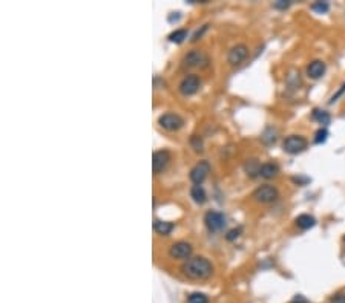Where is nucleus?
Instances as JSON below:
<instances>
[{
	"instance_id": "obj_11",
	"label": "nucleus",
	"mask_w": 345,
	"mask_h": 303,
	"mask_svg": "<svg viewBox=\"0 0 345 303\" xmlns=\"http://www.w3.org/2000/svg\"><path fill=\"white\" fill-rule=\"evenodd\" d=\"M183 63H184V66H189V67L201 66L203 63H207V57H206L201 51L193 49V51H190L189 54L184 55Z\"/></svg>"
},
{
	"instance_id": "obj_6",
	"label": "nucleus",
	"mask_w": 345,
	"mask_h": 303,
	"mask_svg": "<svg viewBox=\"0 0 345 303\" xmlns=\"http://www.w3.org/2000/svg\"><path fill=\"white\" fill-rule=\"evenodd\" d=\"M192 254V245L189 242H175L169 250V256L172 259H189Z\"/></svg>"
},
{
	"instance_id": "obj_15",
	"label": "nucleus",
	"mask_w": 345,
	"mask_h": 303,
	"mask_svg": "<svg viewBox=\"0 0 345 303\" xmlns=\"http://www.w3.org/2000/svg\"><path fill=\"white\" fill-rule=\"evenodd\" d=\"M154 228L158 235H163V236H167L170 235V231L174 230V224L172 222H166V220H155L154 222Z\"/></svg>"
},
{
	"instance_id": "obj_29",
	"label": "nucleus",
	"mask_w": 345,
	"mask_h": 303,
	"mask_svg": "<svg viewBox=\"0 0 345 303\" xmlns=\"http://www.w3.org/2000/svg\"><path fill=\"white\" fill-rule=\"evenodd\" d=\"M344 242H345V236H344Z\"/></svg>"
},
{
	"instance_id": "obj_27",
	"label": "nucleus",
	"mask_w": 345,
	"mask_h": 303,
	"mask_svg": "<svg viewBox=\"0 0 345 303\" xmlns=\"http://www.w3.org/2000/svg\"><path fill=\"white\" fill-rule=\"evenodd\" d=\"M344 90H345V83L342 85V89H341V90L338 92V94H336V95H333V97H331V100H330V103H335V101H336V100H338V98H339V97H341V95L344 94Z\"/></svg>"
},
{
	"instance_id": "obj_16",
	"label": "nucleus",
	"mask_w": 345,
	"mask_h": 303,
	"mask_svg": "<svg viewBox=\"0 0 345 303\" xmlns=\"http://www.w3.org/2000/svg\"><path fill=\"white\" fill-rule=\"evenodd\" d=\"M190 196L197 204H204L206 199H207L206 192H204V189L201 187V185H193L192 190H190Z\"/></svg>"
},
{
	"instance_id": "obj_12",
	"label": "nucleus",
	"mask_w": 345,
	"mask_h": 303,
	"mask_svg": "<svg viewBox=\"0 0 345 303\" xmlns=\"http://www.w3.org/2000/svg\"><path fill=\"white\" fill-rule=\"evenodd\" d=\"M307 74L310 78H313V80H318L321 78L322 75L325 74V63L324 62H321V60H315L308 65L307 67Z\"/></svg>"
},
{
	"instance_id": "obj_25",
	"label": "nucleus",
	"mask_w": 345,
	"mask_h": 303,
	"mask_svg": "<svg viewBox=\"0 0 345 303\" xmlns=\"http://www.w3.org/2000/svg\"><path fill=\"white\" fill-rule=\"evenodd\" d=\"M273 6L278 8V9H285V8L290 6V2H285V0H278V2L273 3Z\"/></svg>"
},
{
	"instance_id": "obj_18",
	"label": "nucleus",
	"mask_w": 345,
	"mask_h": 303,
	"mask_svg": "<svg viewBox=\"0 0 345 303\" xmlns=\"http://www.w3.org/2000/svg\"><path fill=\"white\" fill-rule=\"evenodd\" d=\"M184 39H187V31L186 29H177L169 36V40L174 42V43H181V42H184Z\"/></svg>"
},
{
	"instance_id": "obj_21",
	"label": "nucleus",
	"mask_w": 345,
	"mask_h": 303,
	"mask_svg": "<svg viewBox=\"0 0 345 303\" xmlns=\"http://www.w3.org/2000/svg\"><path fill=\"white\" fill-rule=\"evenodd\" d=\"M328 3L327 2H316V3H313L312 5V9L313 11H316V13H319V14H322V13H327L328 11Z\"/></svg>"
},
{
	"instance_id": "obj_14",
	"label": "nucleus",
	"mask_w": 345,
	"mask_h": 303,
	"mask_svg": "<svg viewBox=\"0 0 345 303\" xmlns=\"http://www.w3.org/2000/svg\"><path fill=\"white\" fill-rule=\"evenodd\" d=\"M315 224H316L315 217L310 216V215H299L296 217V225L301 230H308V228L315 227Z\"/></svg>"
},
{
	"instance_id": "obj_5",
	"label": "nucleus",
	"mask_w": 345,
	"mask_h": 303,
	"mask_svg": "<svg viewBox=\"0 0 345 303\" xmlns=\"http://www.w3.org/2000/svg\"><path fill=\"white\" fill-rule=\"evenodd\" d=\"M209 173H210V164L209 162L200 161L198 164H195V167L190 170V179L195 185H201Z\"/></svg>"
},
{
	"instance_id": "obj_23",
	"label": "nucleus",
	"mask_w": 345,
	"mask_h": 303,
	"mask_svg": "<svg viewBox=\"0 0 345 303\" xmlns=\"http://www.w3.org/2000/svg\"><path fill=\"white\" fill-rule=\"evenodd\" d=\"M192 144H193V147H195V150H197V152L203 150V143H201V139H198V136H193L192 138Z\"/></svg>"
},
{
	"instance_id": "obj_20",
	"label": "nucleus",
	"mask_w": 345,
	"mask_h": 303,
	"mask_svg": "<svg viewBox=\"0 0 345 303\" xmlns=\"http://www.w3.org/2000/svg\"><path fill=\"white\" fill-rule=\"evenodd\" d=\"M259 169H261V166L258 164V161H256V159H250V161L247 162V164H246V170L249 172L250 176H255L256 173L259 174Z\"/></svg>"
},
{
	"instance_id": "obj_22",
	"label": "nucleus",
	"mask_w": 345,
	"mask_h": 303,
	"mask_svg": "<svg viewBox=\"0 0 345 303\" xmlns=\"http://www.w3.org/2000/svg\"><path fill=\"white\" fill-rule=\"evenodd\" d=\"M327 136H328L327 129H319V130L316 132V135H315V143H316V144L324 143L325 139H327Z\"/></svg>"
},
{
	"instance_id": "obj_2",
	"label": "nucleus",
	"mask_w": 345,
	"mask_h": 303,
	"mask_svg": "<svg viewBox=\"0 0 345 303\" xmlns=\"http://www.w3.org/2000/svg\"><path fill=\"white\" fill-rule=\"evenodd\" d=\"M308 143H307V139L301 135H290V136H287L284 139V150L287 152V153H290V155H298V153H301V152H304L307 149Z\"/></svg>"
},
{
	"instance_id": "obj_26",
	"label": "nucleus",
	"mask_w": 345,
	"mask_h": 303,
	"mask_svg": "<svg viewBox=\"0 0 345 303\" xmlns=\"http://www.w3.org/2000/svg\"><path fill=\"white\" fill-rule=\"evenodd\" d=\"M330 303H345V294H338L335 297H331Z\"/></svg>"
},
{
	"instance_id": "obj_3",
	"label": "nucleus",
	"mask_w": 345,
	"mask_h": 303,
	"mask_svg": "<svg viewBox=\"0 0 345 303\" xmlns=\"http://www.w3.org/2000/svg\"><path fill=\"white\" fill-rule=\"evenodd\" d=\"M252 197L255 199L256 202H261V204H269V202H273L278 199V190H276L273 185H261L258 187L255 192H253Z\"/></svg>"
},
{
	"instance_id": "obj_9",
	"label": "nucleus",
	"mask_w": 345,
	"mask_h": 303,
	"mask_svg": "<svg viewBox=\"0 0 345 303\" xmlns=\"http://www.w3.org/2000/svg\"><path fill=\"white\" fill-rule=\"evenodd\" d=\"M170 161V153L167 150H157L154 152L152 155V169H154V173L158 174L160 172H163L167 164Z\"/></svg>"
},
{
	"instance_id": "obj_8",
	"label": "nucleus",
	"mask_w": 345,
	"mask_h": 303,
	"mask_svg": "<svg viewBox=\"0 0 345 303\" xmlns=\"http://www.w3.org/2000/svg\"><path fill=\"white\" fill-rule=\"evenodd\" d=\"M247 55H249V48L246 44H243V43H239V44H236V46H233L232 49L229 51V55H227V60H229V63L230 65H239V63H243L246 58H247Z\"/></svg>"
},
{
	"instance_id": "obj_10",
	"label": "nucleus",
	"mask_w": 345,
	"mask_h": 303,
	"mask_svg": "<svg viewBox=\"0 0 345 303\" xmlns=\"http://www.w3.org/2000/svg\"><path fill=\"white\" fill-rule=\"evenodd\" d=\"M204 222L210 231H220L226 225V217L218 212H209L204 216Z\"/></svg>"
},
{
	"instance_id": "obj_13",
	"label": "nucleus",
	"mask_w": 345,
	"mask_h": 303,
	"mask_svg": "<svg viewBox=\"0 0 345 303\" xmlns=\"http://www.w3.org/2000/svg\"><path fill=\"white\" fill-rule=\"evenodd\" d=\"M279 173V167L273 164V162H266V164H262L261 169H259V176L266 178V179H270L273 176Z\"/></svg>"
},
{
	"instance_id": "obj_1",
	"label": "nucleus",
	"mask_w": 345,
	"mask_h": 303,
	"mask_svg": "<svg viewBox=\"0 0 345 303\" xmlns=\"http://www.w3.org/2000/svg\"><path fill=\"white\" fill-rule=\"evenodd\" d=\"M181 271L192 281H204L213 274V265L209 262V259L197 256V258L187 259L186 263L181 266Z\"/></svg>"
},
{
	"instance_id": "obj_17",
	"label": "nucleus",
	"mask_w": 345,
	"mask_h": 303,
	"mask_svg": "<svg viewBox=\"0 0 345 303\" xmlns=\"http://www.w3.org/2000/svg\"><path fill=\"white\" fill-rule=\"evenodd\" d=\"M313 118L318 121V123H321V124H324V126H327V124H330V115H328V112H325V110H319V109H315V112H313Z\"/></svg>"
},
{
	"instance_id": "obj_28",
	"label": "nucleus",
	"mask_w": 345,
	"mask_h": 303,
	"mask_svg": "<svg viewBox=\"0 0 345 303\" xmlns=\"http://www.w3.org/2000/svg\"><path fill=\"white\" fill-rule=\"evenodd\" d=\"M299 303H305V300H304V299H301V297H299Z\"/></svg>"
},
{
	"instance_id": "obj_24",
	"label": "nucleus",
	"mask_w": 345,
	"mask_h": 303,
	"mask_svg": "<svg viewBox=\"0 0 345 303\" xmlns=\"http://www.w3.org/2000/svg\"><path fill=\"white\" fill-rule=\"evenodd\" d=\"M239 233H241V230H239V228L232 230V231H229V233H227V236H226V238H227L229 240H235L236 238H239Z\"/></svg>"
},
{
	"instance_id": "obj_19",
	"label": "nucleus",
	"mask_w": 345,
	"mask_h": 303,
	"mask_svg": "<svg viewBox=\"0 0 345 303\" xmlns=\"http://www.w3.org/2000/svg\"><path fill=\"white\" fill-rule=\"evenodd\" d=\"M187 303H209V297L203 293H192L187 297Z\"/></svg>"
},
{
	"instance_id": "obj_7",
	"label": "nucleus",
	"mask_w": 345,
	"mask_h": 303,
	"mask_svg": "<svg viewBox=\"0 0 345 303\" xmlns=\"http://www.w3.org/2000/svg\"><path fill=\"white\" fill-rule=\"evenodd\" d=\"M198 89H200V77L198 75H187V77H184L180 83V92L186 97L197 94Z\"/></svg>"
},
{
	"instance_id": "obj_4",
	"label": "nucleus",
	"mask_w": 345,
	"mask_h": 303,
	"mask_svg": "<svg viewBox=\"0 0 345 303\" xmlns=\"http://www.w3.org/2000/svg\"><path fill=\"white\" fill-rule=\"evenodd\" d=\"M158 123H160L161 127H163V129L170 130V132L181 129L183 124H184L183 118H181L180 115H177V113H164V115H161L160 118H158Z\"/></svg>"
}]
</instances>
